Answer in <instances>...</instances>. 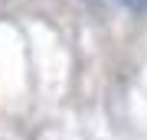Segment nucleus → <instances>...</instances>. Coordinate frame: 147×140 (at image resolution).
I'll list each match as a JSON object with an SVG mask.
<instances>
[{
    "label": "nucleus",
    "mask_w": 147,
    "mask_h": 140,
    "mask_svg": "<svg viewBox=\"0 0 147 140\" xmlns=\"http://www.w3.org/2000/svg\"><path fill=\"white\" fill-rule=\"evenodd\" d=\"M121 3H124V7H131V10H144V7H147V0H121Z\"/></svg>",
    "instance_id": "1"
}]
</instances>
